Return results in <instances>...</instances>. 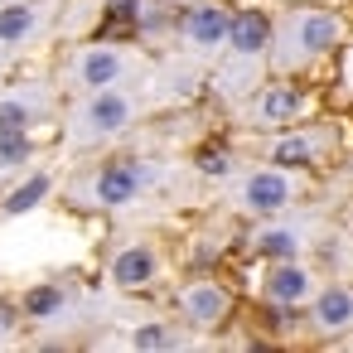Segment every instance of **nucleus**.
<instances>
[{"mask_svg": "<svg viewBox=\"0 0 353 353\" xmlns=\"http://www.w3.org/2000/svg\"><path fill=\"white\" fill-rule=\"evenodd\" d=\"M295 232H285V228H276V232H261L256 237V252H266V256H281V261H290L295 256Z\"/></svg>", "mask_w": 353, "mask_h": 353, "instance_id": "17", "label": "nucleus"}, {"mask_svg": "<svg viewBox=\"0 0 353 353\" xmlns=\"http://www.w3.org/2000/svg\"><path fill=\"white\" fill-rule=\"evenodd\" d=\"M310 141H300V136H290V141H281L276 145V165H285V170H295V165H310Z\"/></svg>", "mask_w": 353, "mask_h": 353, "instance_id": "19", "label": "nucleus"}, {"mask_svg": "<svg viewBox=\"0 0 353 353\" xmlns=\"http://www.w3.org/2000/svg\"><path fill=\"white\" fill-rule=\"evenodd\" d=\"M59 305H63V290L59 285H39V290L25 295V314H34V319H49Z\"/></svg>", "mask_w": 353, "mask_h": 353, "instance_id": "16", "label": "nucleus"}, {"mask_svg": "<svg viewBox=\"0 0 353 353\" xmlns=\"http://www.w3.org/2000/svg\"><path fill=\"white\" fill-rule=\"evenodd\" d=\"M145 10H150V6H141V0H112V6H107V20H102V34H126V30L145 25V20H150Z\"/></svg>", "mask_w": 353, "mask_h": 353, "instance_id": "10", "label": "nucleus"}, {"mask_svg": "<svg viewBox=\"0 0 353 353\" xmlns=\"http://www.w3.org/2000/svg\"><path fill=\"white\" fill-rule=\"evenodd\" d=\"M44 194H49V174H34V179H25V184L6 199V213H30Z\"/></svg>", "mask_w": 353, "mask_h": 353, "instance_id": "15", "label": "nucleus"}, {"mask_svg": "<svg viewBox=\"0 0 353 353\" xmlns=\"http://www.w3.org/2000/svg\"><path fill=\"white\" fill-rule=\"evenodd\" d=\"M266 15H256V10H237L232 15V25H228V39H232V49L237 54H261L266 49Z\"/></svg>", "mask_w": 353, "mask_h": 353, "instance_id": "3", "label": "nucleus"}, {"mask_svg": "<svg viewBox=\"0 0 353 353\" xmlns=\"http://www.w3.org/2000/svg\"><path fill=\"white\" fill-rule=\"evenodd\" d=\"M25 126H30L25 102H0V131H25Z\"/></svg>", "mask_w": 353, "mask_h": 353, "instance_id": "21", "label": "nucleus"}, {"mask_svg": "<svg viewBox=\"0 0 353 353\" xmlns=\"http://www.w3.org/2000/svg\"><path fill=\"white\" fill-rule=\"evenodd\" d=\"M300 112V92L295 88H271L266 97H261V117H271V121H285V117H295Z\"/></svg>", "mask_w": 353, "mask_h": 353, "instance_id": "14", "label": "nucleus"}, {"mask_svg": "<svg viewBox=\"0 0 353 353\" xmlns=\"http://www.w3.org/2000/svg\"><path fill=\"white\" fill-rule=\"evenodd\" d=\"M266 295L281 300V305H295V300L310 295V276H305L295 261H285V266H276V271L266 276Z\"/></svg>", "mask_w": 353, "mask_h": 353, "instance_id": "6", "label": "nucleus"}, {"mask_svg": "<svg viewBox=\"0 0 353 353\" xmlns=\"http://www.w3.org/2000/svg\"><path fill=\"white\" fill-rule=\"evenodd\" d=\"M10 314H15V310H10V305H0V329H10V324H15V319H10Z\"/></svg>", "mask_w": 353, "mask_h": 353, "instance_id": "23", "label": "nucleus"}, {"mask_svg": "<svg viewBox=\"0 0 353 353\" xmlns=\"http://www.w3.org/2000/svg\"><path fill=\"white\" fill-rule=\"evenodd\" d=\"M150 276H155V256H150L145 247H126V252L117 256V266H112V281H117V285H126V290L145 285Z\"/></svg>", "mask_w": 353, "mask_h": 353, "instance_id": "5", "label": "nucleus"}, {"mask_svg": "<svg viewBox=\"0 0 353 353\" xmlns=\"http://www.w3.org/2000/svg\"><path fill=\"white\" fill-rule=\"evenodd\" d=\"M199 170H203V174H228L232 160H228L223 145H203V150H199Z\"/></svg>", "mask_w": 353, "mask_h": 353, "instance_id": "20", "label": "nucleus"}, {"mask_svg": "<svg viewBox=\"0 0 353 353\" xmlns=\"http://www.w3.org/2000/svg\"><path fill=\"white\" fill-rule=\"evenodd\" d=\"M30 160V136L25 131H0V165H25Z\"/></svg>", "mask_w": 353, "mask_h": 353, "instance_id": "18", "label": "nucleus"}, {"mask_svg": "<svg viewBox=\"0 0 353 353\" xmlns=\"http://www.w3.org/2000/svg\"><path fill=\"white\" fill-rule=\"evenodd\" d=\"M30 30H34V10L30 6H6V10H0V39H6V44L25 39Z\"/></svg>", "mask_w": 353, "mask_h": 353, "instance_id": "13", "label": "nucleus"}, {"mask_svg": "<svg viewBox=\"0 0 353 353\" xmlns=\"http://www.w3.org/2000/svg\"><path fill=\"white\" fill-rule=\"evenodd\" d=\"M314 319L324 329H348L353 324V295L348 290H324L319 305H314Z\"/></svg>", "mask_w": 353, "mask_h": 353, "instance_id": "9", "label": "nucleus"}, {"mask_svg": "<svg viewBox=\"0 0 353 353\" xmlns=\"http://www.w3.org/2000/svg\"><path fill=\"white\" fill-rule=\"evenodd\" d=\"M228 25H232V15L218 10V6H199V10L184 15V34H189L194 44H218V39H228Z\"/></svg>", "mask_w": 353, "mask_h": 353, "instance_id": "2", "label": "nucleus"}, {"mask_svg": "<svg viewBox=\"0 0 353 353\" xmlns=\"http://www.w3.org/2000/svg\"><path fill=\"white\" fill-rule=\"evenodd\" d=\"M184 310H189V319H199V324H218V319L228 314V295H223L218 285H189V290H184Z\"/></svg>", "mask_w": 353, "mask_h": 353, "instance_id": "7", "label": "nucleus"}, {"mask_svg": "<svg viewBox=\"0 0 353 353\" xmlns=\"http://www.w3.org/2000/svg\"><path fill=\"white\" fill-rule=\"evenodd\" d=\"M88 121H92L97 131H121V126L131 121V102H126L121 92H97L92 107H88Z\"/></svg>", "mask_w": 353, "mask_h": 353, "instance_id": "8", "label": "nucleus"}, {"mask_svg": "<svg viewBox=\"0 0 353 353\" xmlns=\"http://www.w3.org/2000/svg\"><path fill=\"white\" fill-rule=\"evenodd\" d=\"M334 39H339V20H334V15H305V20H300V44H305L310 54L334 49Z\"/></svg>", "mask_w": 353, "mask_h": 353, "instance_id": "11", "label": "nucleus"}, {"mask_svg": "<svg viewBox=\"0 0 353 353\" xmlns=\"http://www.w3.org/2000/svg\"><path fill=\"white\" fill-rule=\"evenodd\" d=\"M285 199H290V184H285V174H252L247 179V203L256 208V213H276V208H285Z\"/></svg>", "mask_w": 353, "mask_h": 353, "instance_id": "4", "label": "nucleus"}, {"mask_svg": "<svg viewBox=\"0 0 353 353\" xmlns=\"http://www.w3.org/2000/svg\"><path fill=\"white\" fill-rule=\"evenodd\" d=\"M141 179H145V174H141L136 165H112V170H102V179H97V199H102L107 208H121V203L136 199Z\"/></svg>", "mask_w": 353, "mask_h": 353, "instance_id": "1", "label": "nucleus"}, {"mask_svg": "<svg viewBox=\"0 0 353 353\" xmlns=\"http://www.w3.org/2000/svg\"><path fill=\"white\" fill-rule=\"evenodd\" d=\"M170 343V334L160 329V324H145L141 334H136V348H165Z\"/></svg>", "mask_w": 353, "mask_h": 353, "instance_id": "22", "label": "nucleus"}, {"mask_svg": "<svg viewBox=\"0 0 353 353\" xmlns=\"http://www.w3.org/2000/svg\"><path fill=\"white\" fill-rule=\"evenodd\" d=\"M117 73H121V59H117L112 49H92V54L83 59V83H88V88H112Z\"/></svg>", "mask_w": 353, "mask_h": 353, "instance_id": "12", "label": "nucleus"}]
</instances>
